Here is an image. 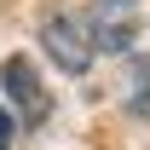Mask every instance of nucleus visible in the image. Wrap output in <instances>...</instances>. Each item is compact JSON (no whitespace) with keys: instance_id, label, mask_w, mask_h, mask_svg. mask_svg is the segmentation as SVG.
Listing matches in <instances>:
<instances>
[{"instance_id":"1","label":"nucleus","mask_w":150,"mask_h":150,"mask_svg":"<svg viewBox=\"0 0 150 150\" xmlns=\"http://www.w3.org/2000/svg\"><path fill=\"white\" fill-rule=\"evenodd\" d=\"M0 93L18 110V127H40L52 115V98H46V87H40V75H35L29 58H6L0 64Z\"/></svg>"},{"instance_id":"2","label":"nucleus","mask_w":150,"mask_h":150,"mask_svg":"<svg viewBox=\"0 0 150 150\" xmlns=\"http://www.w3.org/2000/svg\"><path fill=\"white\" fill-rule=\"evenodd\" d=\"M40 46L52 52V64L64 75H87L93 64V40H87V23L69 18V12H52V18L40 23Z\"/></svg>"},{"instance_id":"3","label":"nucleus","mask_w":150,"mask_h":150,"mask_svg":"<svg viewBox=\"0 0 150 150\" xmlns=\"http://www.w3.org/2000/svg\"><path fill=\"white\" fill-rule=\"evenodd\" d=\"M133 29H139V0H93V12H87L93 52H127Z\"/></svg>"},{"instance_id":"4","label":"nucleus","mask_w":150,"mask_h":150,"mask_svg":"<svg viewBox=\"0 0 150 150\" xmlns=\"http://www.w3.org/2000/svg\"><path fill=\"white\" fill-rule=\"evenodd\" d=\"M121 104L133 115H150V58H133L127 64V81H121Z\"/></svg>"},{"instance_id":"5","label":"nucleus","mask_w":150,"mask_h":150,"mask_svg":"<svg viewBox=\"0 0 150 150\" xmlns=\"http://www.w3.org/2000/svg\"><path fill=\"white\" fill-rule=\"evenodd\" d=\"M6 133H12V121H6V115H0V150H6Z\"/></svg>"}]
</instances>
